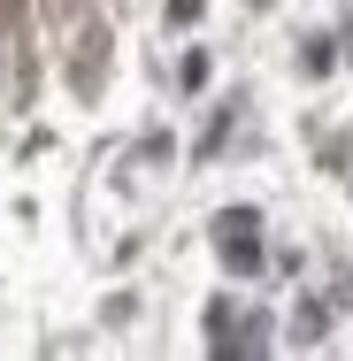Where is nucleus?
Segmentation results:
<instances>
[{"label": "nucleus", "mask_w": 353, "mask_h": 361, "mask_svg": "<svg viewBox=\"0 0 353 361\" xmlns=\"http://www.w3.org/2000/svg\"><path fill=\"white\" fill-rule=\"evenodd\" d=\"M23 23V0H0V31H16Z\"/></svg>", "instance_id": "nucleus-1"}]
</instances>
